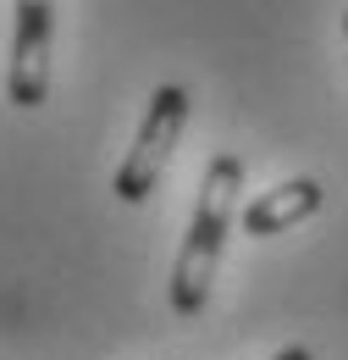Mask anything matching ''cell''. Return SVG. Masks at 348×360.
<instances>
[{
  "instance_id": "cell-3",
  "label": "cell",
  "mask_w": 348,
  "mask_h": 360,
  "mask_svg": "<svg viewBox=\"0 0 348 360\" xmlns=\"http://www.w3.org/2000/svg\"><path fill=\"white\" fill-rule=\"evenodd\" d=\"M50 34H55V0H17L11 67H6V100L17 111H39L50 94Z\"/></svg>"
},
{
  "instance_id": "cell-5",
  "label": "cell",
  "mask_w": 348,
  "mask_h": 360,
  "mask_svg": "<svg viewBox=\"0 0 348 360\" xmlns=\"http://www.w3.org/2000/svg\"><path fill=\"white\" fill-rule=\"evenodd\" d=\"M271 360H315V355H309L304 344H293V349H282V355H271Z\"/></svg>"
},
{
  "instance_id": "cell-1",
  "label": "cell",
  "mask_w": 348,
  "mask_h": 360,
  "mask_svg": "<svg viewBox=\"0 0 348 360\" xmlns=\"http://www.w3.org/2000/svg\"><path fill=\"white\" fill-rule=\"evenodd\" d=\"M238 188H243V161L238 155H216L205 167L199 205L188 217V233H182V250H177V266H172V311L182 321H194L210 305V283H216L221 250H227V233H232Z\"/></svg>"
},
{
  "instance_id": "cell-6",
  "label": "cell",
  "mask_w": 348,
  "mask_h": 360,
  "mask_svg": "<svg viewBox=\"0 0 348 360\" xmlns=\"http://www.w3.org/2000/svg\"><path fill=\"white\" fill-rule=\"evenodd\" d=\"M343 34H348V17H343Z\"/></svg>"
},
{
  "instance_id": "cell-2",
  "label": "cell",
  "mask_w": 348,
  "mask_h": 360,
  "mask_svg": "<svg viewBox=\"0 0 348 360\" xmlns=\"http://www.w3.org/2000/svg\"><path fill=\"white\" fill-rule=\"evenodd\" d=\"M182 122H188V89L182 84H161V89L149 94V111L138 122V139H133V150L122 155L116 183H111L122 205H144L155 194V183L166 178V161H172L177 139H182Z\"/></svg>"
},
{
  "instance_id": "cell-4",
  "label": "cell",
  "mask_w": 348,
  "mask_h": 360,
  "mask_svg": "<svg viewBox=\"0 0 348 360\" xmlns=\"http://www.w3.org/2000/svg\"><path fill=\"white\" fill-rule=\"evenodd\" d=\"M315 211H321V183L315 178H288V183L265 188L260 200L243 205V233H249V238H271V233L299 227L304 217H315Z\"/></svg>"
}]
</instances>
